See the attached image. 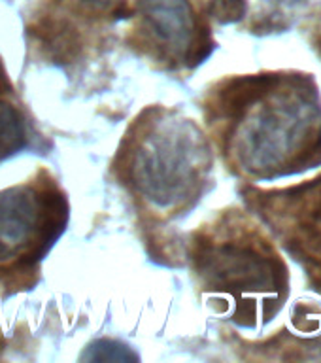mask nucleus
Wrapping results in <instances>:
<instances>
[{"label": "nucleus", "mask_w": 321, "mask_h": 363, "mask_svg": "<svg viewBox=\"0 0 321 363\" xmlns=\"http://www.w3.org/2000/svg\"><path fill=\"white\" fill-rule=\"evenodd\" d=\"M231 138L237 163L257 178H278L321 161V108L316 93L299 78L272 76L238 113Z\"/></svg>", "instance_id": "nucleus-1"}, {"label": "nucleus", "mask_w": 321, "mask_h": 363, "mask_svg": "<svg viewBox=\"0 0 321 363\" xmlns=\"http://www.w3.org/2000/svg\"><path fill=\"white\" fill-rule=\"evenodd\" d=\"M210 150L189 119L161 116L142 125L127 157V178L161 212L191 206L210 170Z\"/></svg>", "instance_id": "nucleus-2"}, {"label": "nucleus", "mask_w": 321, "mask_h": 363, "mask_svg": "<svg viewBox=\"0 0 321 363\" xmlns=\"http://www.w3.org/2000/svg\"><path fill=\"white\" fill-rule=\"evenodd\" d=\"M193 261L198 277L210 291L229 297L238 311L232 320L254 328L259 303L271 316L283 305L286 267L271 246L249 231L215 233L195 242Z\"/></svg>", "instance_id": "nucleus-3"}, {"label": "nucleus", "mask_w": 321, "mask_h": 363, "mask_svg": "<svg viewBox=\"0 0 321 363\" xmlns=\"http://www.w3.org/2000/svg\"><path fill=\"white\" fill-rule=\"evenodd\" d=\"M67 199L51 182L0 191V265L33 267L62 235Z\"/></svg>", "instance_id": "nucleus-4"}, {"label": "nucleus", "mask_w": 321, "mask_h": 363, "mask_svg": "<svg viewBox=\"0 0 321 363\" xmlns=\"http://www.w3.org/2000/svg\"><path fill=\"white\" fill-rule=\"evenodd\" d=\"M147 30L170 61L197 67L214 48L189 0H136Z\"/></svg>", "instance_id": "nucleus-5"}, {"label": "nucleus", "mask_w": 321, "mask_h": 363, "mask_svg": "<svg viewBox=\"0 0 321 363\" xmlns=\"http://www.w3.org/2000/svg\"><path fill=\"white\" fill-rule=\"evenodd\" d=\"M280 203L282 210H269L265 216L282 223L276 229L288 248L321 274V180L291 193H280Z\"/></svg>", "instance_id": "nucleus-6"}, {"label": "nucleus", "mask_w": 321, "mask_h": 363, "mask_svg": "<svg viewBox=\"0 0 321 363\" xmlns=\"http://www.w3.org/2000/svg\"><path fill=\"white\" fill-rule=\"evenodd\" d=\"M8 82L0 68V159L19 153L28 146L27 121L19 108L4 96Z\"/></svg>", "instance_id": "nucleus-7"}, {"label": "nucleus", "mask_w": 321, "mask_h": 363, "mask_svg": "<svg viewBox=\"0 0 321 363\" xmlns=\"http://www.w3.org/2000/svg\"><path fill=\"white\" fill-rule=\"evenodd\" d=\"M33 34L44 45L51 59L61 62L72 61L79 51V36L67 21L59 19H42L33 28Z\"/></svg>", "instance_id": "nucleus-8"}, {"label": "nucleus", "mask_w": 321, "mask_h": 363, "mask_svg": "<svg viewBox=\"0 0 321 363\" xmlns=\"http://www.w3.org/2000/svg\"><path fill=\"white\" fill-rule=\"evenodd\" d=\"M81 359H95V362H136L138 354H136L130 346L112 339H101L95 340L93 345L85 348Z\"/></svg>", "instance_id": "nucleus-9"}, {"label": "nucleus", "mask_w": 321, "mask_h": 363, "mask_svg": "<svg viewBox=\"0 0 321 363\" xmlns=\"http://www.w3.org/2000/svg\"><path fill=\"white\" fill-rule=\"evenodd\" d=\"M246 0H212L210 2V16L218 23H237L240 21L246 13Z\"/></svg>", "instance_id": "nucleus-10"}, {"label": "nucleus", "mask_w": 321, "mask_h": 363, "mask_svg": "<svg viewBox=\"0 0 321 363\" xmlns=\"http://www.w3.org/2000/svg\"><path fill=\"white\" fill-rule=\"evenodd\" d=\"M79 2L93 6V8H106V6L113 4V0H79Z\"/></svg>", "instance_id": "nucleus-11"}]
</instances>
